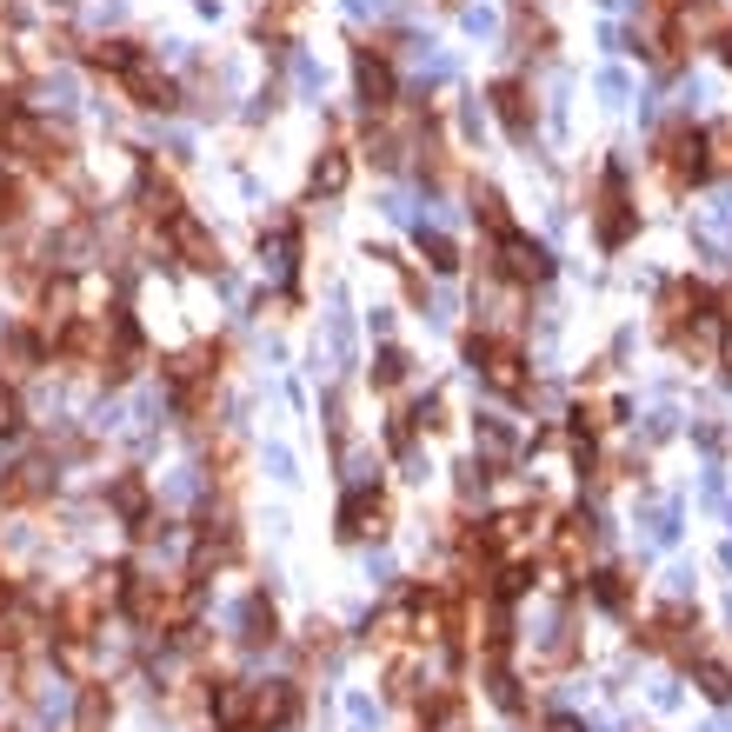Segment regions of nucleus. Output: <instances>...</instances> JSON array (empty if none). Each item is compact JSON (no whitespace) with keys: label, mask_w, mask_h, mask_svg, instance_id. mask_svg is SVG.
I'll return each mask as SVG.
<instances>
[{"label":"nucleus","mask_w":732,"mask_h":732,"mask_svg":"<svg viewBox=\"0 0 732 732\" xmlns=\"http://www.w3.org/2000/svg\"><path fill=\"white\" fill-rule=\"evenodd\" d=\"M467 360L487 373L493 393H507V400H527V393H533V380H527V353H520L513 340H487V333H473V340H467Z\"/></svg>","instance_id":"nucleus-1"},{"label":"nucleus","mask_w":732,"mask_h":732,"mask_svg":"<svg viewBox=\"0 0 732 732\" xmlns=\"http://www.w3.org/2000/svg\"><path fill=\"white\" fill-rule=\"evenodd\" d=\"M660 167H666V180L686 193V187H700L713 167H706V133L693 127V120H673L666 133H660Z\"/></svg>","instance_id":"nucleus-2"},{"label":"nucleus","mask_w":732,"mask_h":732,"mask_svg":"<svg viewBox=\"0 0 732 732\" xmlns=\"http://www.w3.org/2000/svg\"><path fill=\"white\" fill-rule=\"evenodd\" d=\"M633 227H640V213H633V200H626V167H606V180H600V207H593V233H600V247L613 253V247L633 240Z\"/></svg>","instance_id":"nucleus-3"},{"label":"nucleus","mask_w":732,"mask_h":732,"mask_svg":"<svg viewBox=\"0 0 732 732\" xmlns=\"http://www.w3.org/2000/svg\"><path fill=\"white\" fill-rule=\"evenodd\" d=\"M493 260H500V280H513V287H547V280H553V253H547L540 240H527L520 227L500 233Z\"/></svg>","instance_id":"nucleus-4"},{"label":"nucleus","mask_w":732,"mask_h":732,"mask_svg":"<svg viewBox=\"0 0 732 732\" xmlns=\"http://www.w3.org/2000/svg\"><path fill=\"white\" fill-rule=\"evenodd\" d=\"M393 513H387V493L380 487H353L340 500V540H387Z\"/></svg>","instance_id":"nucleus-5"},{"label":"nucleus","mask_w":732,"mask_h":732,"mask_svg":"<svg viewBox=\"0 0 732 732\" xmlns=\"http://www.w3.org/2000/svg\"><path fill=\"white\" fill-rule=\"evenodd\" d=\"M167 240H173V260H180V267H193V273H220V240H213L207 220L180 213V220L167 227Z\"/></svg>","instance_id":"nucleus-6"},{"label":"nucleus","mask_w":732,"mask_h":732,"mask_svg":"<svg viewBox=\"0 0 732 732\" xmlns=\"http://www.w3.org/2000/svg\"><path fill=\"white\" fill-rule=\"evenodd\" d=\"M353 87H360L367 113H387V107H393V93H400V80H393V60H387L380 47H360V53H353Z\"/></svg>","instance_id":"nucleus-7"},{"label":"nucleus","mask_w":732,"mask_h":732,"mask_svg":"<svg viewBox=\"0 0 732 732\" xmlns=\"http://www.w3.org/2000/svg\"><path fill=\"white\" fill-rule=\"evenodd\" d=\"M120 87H127V100L133 107H147V113H167V107H180V87L153 67V53H140L127 73H120Z\"/></svg>","instance_id":"nucleus-8"},{"label":"nucleus","mask_w":732,"mask_h":732,"mask_svg":"<svg viewBox=\"0 0 732 732\" xmlns=\"http://www.w3.org/2000/svg\"><path fill=\"white\" fill-rule=\"evenodd\" d=\"M493 113H500V127H507V140H533V127H540V107H533V87L527 80H500L493 87Z\"/></svg>","instance_id":"nucleus-9"},{"label":"nucleus","mask_w":732,"mask_h":732,"mask_svg":"<svg viewBox=\"0 0 732 732\" xmlns=\"http://www.w3.org/2000/svg\"><path fill=\"white\" fill-rule=\"evenodd\" d=\"M240 553V533H233V513H207V527H200V540H193V580L207 573V566H227Z\"/></svg>","instance_id":"nucleus-10"},{"label":"nucleus","mask_w":732,"mask_h":732,"mask_svg":"<svg viewBox=\"0 0 732 732\" xmlns=\"http://www.w3.org/2000/svg\"><path fill=\"white\" fill-rule=\"evenodd\" d=\"M133 207L147 213V220H180V193H173V180L153 167V160H140V187H133Z\"/></svg>","instance_id":"nucleus-11"},{"label":"nucleus","mask_w":732,"mask_h":732,"mask_svg":"<svg viewBox=\"0 0 732 732\" xmlns=\"http://www.w3.org/2000/svg\"><path fill=\"white\" fill-rule=\"evenodd\" d=\"M700 307H713V293H706V287H693V280H673V287H666V300H660V333H666V340H680V333H686V320H693Z\"/></svg>","instance_id":"nucleus-12"},{"label":"nucleus","mask_w":732,"mask_h":732,"mask_svg":"<svg viewBox=\"0 0 732 732\" xmlns=\"http://www.w3.org/2000/svg\"><path fill=\"white\" fill-rule=\"evenodd\" d=\"M53 493V467L47 460H20L7 480H0V500L7 507H33V500H47Z\"/></svg>","instance_id":"nucleus-13"},{"label":"nucleus","mask_w":732,"mask_h":732,"mask_svg":"<svg viewBox=\"0 0 732 732\" xmlns=\"http://www.w3.org/2000/svg\"><path fill=\"white\" fill-rule=\"evenodd\" d=\"M273 640H280V613H273L267 593H253L240 606V646H273Z\"/></svg>","instance_id":"nucleus-14"},{"label":"nucleus","mask_w":732,"mask_h":732,"mask_svg":"<svg viewBox=\"0 0 732 732\" xmlns=\"http://www.w3.org/2000/svg\"><path fill=\"white\" fill-rule=\"evenodd\" d=\"M520 453V440H513V427L500 420V413H480V467L493 473V467H507Z\"/></svg>","instance_id":"nucleus-15"},{"label":"nucleus","mask_w":732,"mask_h":732,"mask_svg":"<svg viewBox=\"0 0 732 732\" xmlns=\"http://www.w3.org/2000/svg\"><path fill=\"white\" fill-rule=\"evenodd\" d=\"M107 507H113V513H120L127 527H140V520H153V513H147V480H140V473H120V480L107 487Z\"/></svg>","instance_id":"nucleus-16"},{"label":"nucleus","mask_w":732,"mask_h":732,"mask_svg":"<svg viewBox=\"0 0 732 732\" xmlns=\"http://www.w3.org/2000/svg\"><path fill=\"white\" fill-rule=\"evenodd\" d=\"M347 180H353V153H347V147H327V153L313 160V193L333 200V193H347Z\"/></svg>","instance_id":"nucleus-17"},{"label":"nucleus","mask_w":732,"mask_h":732,"mask_svg":"<svg viewBox=\"0 0 732 732\" xmlns=\"http://www.w3.org/2000/svg\"><path fill=\"white\" fill-rule=\"evenodd\" d=\"M113 720V693L107 686H80V700H73V732H107Z\"/></svg>","instance_id":"nucleus-18"},{"label":"nucleus","mask_w":732,"mask_h":732,"mask_svg":"<svg viewBox=\"0 0 732 732\" xmlns=\"http://www.w3.org/2000/svg\"><path fill=\"white\" fill-rule=\"evenodd\" d=\"M473 220L500 240V233H513V213H507V193L500 187H473Z\"/></svg>","instance_id":"nucleus-19"},{"label":"nucleus","mask_w":732,"mask_h":732,"mask_svg":"<svg viewBox=\"0 0 732 732\" xmlns=\"http://www.w3.org/2000/svg\"><path fill=\"white\" fill-rule=\"evenodd\" d=\"M593 533H600V527H593V513H566V527H560V560H566V566H580V560H586V547H593Z\"/></svg>","instance_id":"nucleus-20"},{"label":"nucleus","mask_w":732,"mask_h":732,"mask_svg":"<svg viewBox=\"0 0 732 732\" xmlns=\"http://www.w3.org/2000/svg\"><path fill=\"white\" fill-rule=\"evenodd\" d=\"M593 600H600L606 613H626V606H633V580H626L620 566H600V573H593Z\"/></svg>","instance_id":"nucleus-21"},{"label":"nucleus","mask_w":732,"mask_h":732,"mask_svg":"<svg viewBox=\"0 0 732 732\" xmlns=\"http://www.w3.org/2000/svg\"><path fill=\"white\" fill-rule=\"evenodd\" d=\"M407 373H413L407 347H380V353H373V387H380V393H393V387H400Z\"/></svg>","instance_id":"nucleus-22"},{"label":"nucleus","mask_w":732,"mask_h":732,"mask_svg":"<svg viewBox=\"0 0 732 732\" xmlns=\"http://www.w3.org/2000/svg\"><path fill=\"white\" fill-rule=\"evenodd\" d=\"M420 253H427V267H433V273H453V267H460V247H453L440 227H420Z\"/></svg>","instance_id":"nucleus-23"},{"label":"nucleus","mask_w":732,"mask_h":732,"mask_svg":"<svg viewBox=\"0 0 732 732\" xmlns=\"http://www.w3.org/2000/svg\"><path fill=\"white\" fill-rule=\"evenodd\" d=\"M407 626H413V613H407V606H387V613H373V620H367V640H373V646H393Z\"/></svg>","instance_id":"nucleus-24"},{"label":"nucleus","mask_w":732,"mask_h":732,"mask_svg":"<svg viewBox=\"0 0 732 732\" xmlns=\"http://www.w3.org/2000/svg\"><path fill=\"white\" fill-rule=\"evenodd\" d=\"M547 40H553V27H547V20L513 13V47H520V53H547Z\"/></svg>","instance_id":"nucleus-25"},{"label":"nucleus","mask_w":732,"mask_h":732,"mask_svg":"<svg viewBox=\"0 0 732 732\" xmlns=\"http://www.w3.org/2000/svg\"><path fill=\"white\" fill-rule=\"evenodd\" d=\"M140 60V47L133 40H93V67H107V73H127Z\"/></svg>","instance_id":"nucleus-26"},{"label":"nucleus","mask_w":732,"mask_h":732,"mask_svg":"<svg viewBox=\"0 0 732 732\" xmlns=\"http://www.w3.org/2000/svg\"><path fill=\"white\" fill-rule=\"evenodd\" d=\"M693 680H700V693H706L713 706H726V700H732V673L720 666V660H700V673H693Z\"/></svg>","instance_id":"nucleus-27"},{"label":"nucleus","mask_w":732,"mask_h":732,"mask_svg":"<svg viewBox=\"0 0 732 732\" xmlns=\"http://www.w3.org/2000/svg\"><path fill=\"white\" fill-rule=\"evenodd\" d=\"M7 360H13V367H40V333L7 327Z\"/></svg>","instance_id":"nucleus-28"},{"label":"nucleus","mask_w":732,"mask_h":732,"mask_svg":"<svg viewBox=\"0 0 732 732\" xmlns=\"http://www.w3.org/2000/svg\"><path fill=\"white\" fill-rule=\"evenodd\" d=\"M40 307H47V327H67V320H73V287H67V280H53Z\"/></svg>","instance_id":"nucleus-29"},{"label":"nucleus","mask_w":732,"mask_h":732,"mask_svg":"<svg viewBox=\"0 0 732 732\" xmlns=\"http://www.w3.org/2000/svg\"><path fill=\"white\" fill-rule=\"evenodd\" d=\"M413 440H420V427H413V413H393V420H387V447H393V453L407 460V453H413Z\"/></svg>","instance_id":"nucleus-30"},{"label":"nucleus","mask_w":732,"mask_h":732,"mask_svg":"<svg viewBox=\"0 0 732 732\" xmlns=\"http://www.w3.org/2000/svg\"><path fill=\"white\" fill-rule=\"evenodd\" d=\"M27 427V407H20V393L13 387H0V440H13Z\"/></svg>","instance_id":"nucleus-31"},{"label":"nucleus","mask_w":732,"mask_h":732,"mask_svg":"<svg viewBox=\"0 0 732 732\" xmlns=\"http://www.w3.org/2000/svg\"><path fill=\"white\" fill-rule=\"evenodd\" d=\"M547 732H593V726H586L580 713H553V720H547Z\"/></svg>","instance_id":"nucleus-32"},{"label":"nucleus","mask_w":732,"mask_h":732,"mask_svg":"<svg viewBox=\"0 0 732 732\" xmlns=\"http://www.w3.org/2000/svg\"><path fill=\"white\" fill-rule=\"evenodd\" d=\"M713 307H720V320H726V327H732V287H726V293H720V300H713Z\"/></svg>","instance_id":"nucleus-33"},{"label":"nucleus","mask_w":732,"mask_h":732,"mask_svg":"<svg viewBox=\"0 0 732 732\" xmlns=\"http://www.w3.org/2000/svg\"><path fill=\"white\" fill-rule=\"evenodd\" d=\"M7 606H13V586H7V580H0V613H7Z\"/></svg>","instance_id":"nucleus-34"},{"label":"nucleus","mask_w":732,"mask_h":732,"mask_svg":"<svg viewBox=\"0 0 732 732\" xmlns=\"http://www.w3.org/2000/svg\"><path fill=\"white\" fill-rule=\"evenodd\" d=\"M720 60H726V67H732V33H726V40H720Z\"/></svg>","instance_id":"nucleus-35"},{"label":"nucleus","mask_w":732,"mask_h":732,"mask_svg":"<svg viewBox=\"0 0 732 732\" xmlns=\"http://www.w3.org/2000/svg\"><path fill=\"white\" fill-rule=\"evenodd\" d=\"M720 360H726V373H732V327H726V353H720Z\"/></svg>","instance_id":"nucleus-36"},{"label":"nucleus","mask_w":732,"mask_h":732,"mask_svg":"<svg viewBox=\"0 0 732 732\" xmlns=\"http://www.w3.org/2000/svg\"><path fill=\"white\" fill-rule=\"evenodd\" d=\"M653 7H686V0H653Z\"/></svg>","instance_id":"nucleus-37"}]
</instances>
